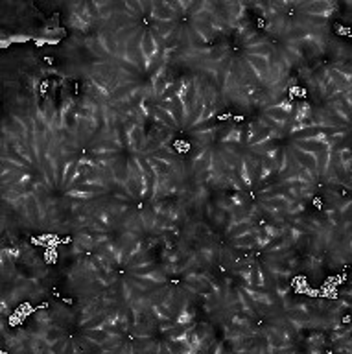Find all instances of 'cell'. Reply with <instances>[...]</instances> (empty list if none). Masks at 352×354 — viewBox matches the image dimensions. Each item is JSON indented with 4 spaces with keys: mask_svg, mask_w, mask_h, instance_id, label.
<instances>
[{
    "mask_svg": "<svg viewBox=\"0 0 352 354\" xmlns=\"http://www.w3.org/2000/svg\"><path fill=\"white\" fill-rule=\"evenodd\" d=\"M98 39H100V43H102L103 48H105V52H107V54H109L111 57H116L118 43H116V37H114V33H109V32H102V33H98Z\"/></svg>",
    "mask_w": 352,
    "mask_h": 354,
    "instance_id": "8992f818",
    "label": "cell"
},
{
    "mask_svg": "<svg viewBox=\"0 0 352 354\" xmlns=\"http://www.w3.org/2000/svg\"><path fill=\"white\" fill-rule=\"evenodd\" d=\"M253 231H255V222H234L229 227V236L234 240V238L243 236V234H249Z\"/></svg>",
    "mask_w": 352,
    "mask_h": 354,
    "instance_id": "5b68a950",
    "label": "cell"
},
{
    "mask_svg": "<svg viewBox=\"0 0 352 354\" xmlns=\"http://www.w3.org/2000/svg\"><path fill=\"white\" fill-rule=\"evenodd\" d=\"M35 319H37V325H48V323H50V314H48V310H37Z\"/></svg>",
    "mask_w": 352,
    "mask_h": 354,
    "instance_id": "2e32d148",
    "label": "cell"
},
{
    "mask_svg": "<svg viewBox=\"0 0 352 354\" xmlns=\"http://www.w3.org/2000/svg\"><path fill=\"white\" fill-rule=\"evenodd\" d=\"M139 216H140V222H142V227H144V229H148V231L155 229V224H157L159 216L153 212V209H151V210H142Z\"/></svg>",
    "mask_w": 352,
    "mask_h": 354,
    "instance_id": "30bf717a",
    "label": "cell"
},
{
    "mask_svg": "<svg viewBox=\"0 0 352 354\" xmlns=\"http://www.w3.org/2000/svg\"><path fill=\"white\" fill-rule=\"evenodd\" d=\"M243 47L245 48H251V47H256V45H264L266 43V37L264 35H260V33H256V32H253L251 35H247V37L243 39Z\"/></svg>",
    "mask_w": 352,
    "mask_h": 354,
    "instance_id": "5bb4252c",
    "label": "cell"
},
{
    "mask_svg": "<svg viewBox=\"0 0 352 354\" xmlns=\"http://www.w3.org/2000/svg\"><path fill=\"white\" fill-rule=\"evenodd\" d=\"M299 8H301V13L303 15H317V17H330L334 11V6L332 2H328V0H317V2H306V4H299Z\"/></svg>",
    "mask_w": 352,
    "mask_h": 354,
    "instance_id": "6da1fadb",
    "label": "cell"
},
{
    "mask_svg": "<svg viewBox=\"0 0 352 354\" xmlns=\"http://www.w3.org/2000/svg\"><path fill=\"white\" fill-rule=\"evenodd\" d=\"M271 52H273V48L269 47L268 43H264V45H256V47H251V48H245V54H247V56L268 57Z\"/></svg>",
    "mask_w": 352,
    "mask_h": 354,
    "instance_id": "8fae6325",
    "label": "cell"
},
{
    "mask_svg": "<svg viewBox=\"0 0 352 354\" xmlns=\"http://www.w3.org/2000/svg\"><path fill=\"white\" fill-rule=\"evenodd\" d=\"M241 135H243V133H241L240 128H232V129H229V133L222 139V144L223 146H240Z\"/></svg>",
    "mask_w": 352,
    "mask_h": 354,
    "instance_id": "9c48e42d",
    "label": "cell"
},
{
    "mask_svg": "<svg viewBox=\"0 0 352 354\" xmlns=\"http://www.w3.org/2000/svg\"><path fill=\"white\" fill-rule=\"evenodd\" d=\"M8 41L10 43H26V41H30L28 35H11V37H8Z\"/></svg>",
    "mask_w": 352,
    "mask_h": 354,
    "instance_id": "e0dca14e",
    "label": "cell"
},
{
    "mask_svg": "<svg viewBox=\"0 0 352 354\" xmlns=\"http://www.w3.org/2000/svg\"><path fill=\"white\" fill-rule=\"evenodd\" d=\"M153 120H157L159 124L166 126V128H170V129H176L177 126H179V124L176 122V118H174L166 109H162L160 105H157V107L153 109Z\"/></svg>",
    "mask_w": 352,
    "mask_h": 354,
    "instance_id": "277c9868",
    "label": "cell"
},
{
    "mask_svg": "<svg viewBox=\"0 0 352 354\" xmlns=\"http://www.w3.org/2000/svg\"><path fill=\"white\" fill-rule=\"evenodd\" d=\"M87 45H89V48L93 50L96 56H100V57H103V56H109L107 52H105V48H103V45L100 43V39H98V35L96 37H91L89 41H87Z\"/></svg>",
    "mask_w": 352,
    "mask_h": 354,
    "instance_id": "4fadbf2b",
    "label": "cell"
},
{
    "mask_svg": "<svg viewBox=\"0 0 352 354\" xmlns=\"http://www.w3.org/2000/svg\"><path fill=\"white\" fill-rule=\"evenodd\" d=\"M234 245H236V247H247V249H251L253 245H256V242H255V234L249 233V234H243V236L234 238Z\"/></svg>",
    "mask_w": 352,
    "mask_h": 354,
    "instance_id": "7c38bea8",
    "label": "cell"
},
{
    "mask_svg": "<svg viewBox=\"0 0 352 354\" xmlns=\"http://www.w3.org/2000/svg\"><path fill=\"white\" fill-rule=\"evenodd\" d=\"M264 116H268V118H271L273 122H277L280 128H284L288 122H289V116H291V114H288L286 111H282L278 105H269V107H266V111H264Z\"/></svg>",
    "mask_w": 352,
    "mask_h": 354,
    "instance_id": "3957f363",
    "label": "cell"
},
{
    "mask_svg": "<svg viewBox=\"0 0 352 354\" xmlns=\"http://www.w3.org/2000/svg\"><path fill=\"white\" fill-rule=\"evenodd\" d=\"M192 319H194V316L188 310H181V314L177 316L176 325H192Z\"/></svg>",
    "mask_w": 352,
    "mask_h": 354,
    "instance_id": "9a60e30c",
    "label": "cell"
},
{
    "mask_svg": "<svg viewBox=\"0 0 352 354\" xmlns=\"http://www.w3.org/2000/svg\"><path fill=\"white\" fill-rule=\"evenodd\" d=\"M293 113H295V118L293 122H312V107L308 102H299L297 105H293Z\"/></svg>",
    "mask_w": 352,
    "mask_h": 354,
    "instance_id": "52a82bcc",
    "label": "cell"
},
{
    "mask_svg": "<svg viewBox=\"0 0 352 354\" xmlns=\"http://www.w3.org/2000/svg\"><path fill=\"white\" fill-rule=\"evenodd\" d=\"M295 146H297V149L308 151V153H319V151L324 148L323 142H317V140H310V139H297Z\"/></svg>",
    "mask_w": 352,
    "mask_h": 354,
    "instance_id": "ba28073f",
    "label": "cell"
},
{
    "mask_svg": "<svg viewBox=\"0 0 352 354\" xmlns=\"http://www.w3.org/2000/svg\"><path fill=\"white\" fill-rule=\"evenodd\" d=\"M247 65L253 68V72L256 76L258 83H268L269 78V63L266 57H258V56H247Z\"/></svg>",
    "mask_w": 352,
    "mask_h": 354,
    "instance_id": "7a4b0ae2",
    "label": "cell"
}]
</instances>
